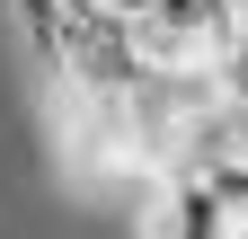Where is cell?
Instances as JSON below:
<instances>
[{
  "label": "cell",
  "instance_id": "cell-1",
  "mask_svg": "<svg viewBox=\"0 0 248 239\" xmlns=\"http://www.w3.org/2000/svg\"><path fill=\"white\" fill-rule=\"evenodd\" d=\"M151 239H239L222 222V204H213L195 177H169V195H160V222H151Z\"/></svg>",
  "mask_w": 248,
  "mask_h": 239
}]
</instances>
